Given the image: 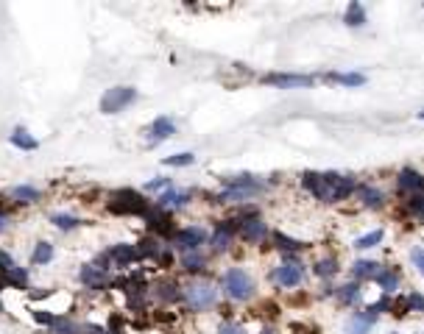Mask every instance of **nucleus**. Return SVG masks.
I'll return each mask as SVG.
<instances>
[{"instance_id":"nucleus-25","label":"nucleus","mask_w":424,"mask_h":334,"mask_svg":"<svg viewBox=\"0 0 424 334\" xmlns=\"http://www.w3.org/2000/svg\"><path fill=\"white\" fill-rule=\"evenodd\" d=\"M51 262H54V245L48 240L36 242L34 250H31V265L34 268H42V265H51Z\"/></svg>"},{"instance_id":"nucleus-13","label":"nucleus","mask_w":424,"mask_h":334,"mask_svg":"<svg viewBox=\"0 0 424 334\" xmlns=\"http://www.w3.org/2000/svg\"><path fill=\"white\" fill-rule=\"evenodd\" d=\"M271 279H274L279 287H287V290H290V287H299V284L305 281V265L287 257L282 265H276V268H274Z\"/></svg>"},{"instance_id":"nucleus-10","label":"nucleus","mask_w":424,"mask_h":334,"mask_svg":"<svg viewBox=\"0 0 424 334\" xmlns=\"http://www.w3.org/2000/svg\"><path fill=\"white\" fill-rule=\"evenodd\" d=\"M235 237H237V220L232 218V220H218L207 242L212 248V254H226V250L232 248V242H235Z\"/></svg>"},{"instance_id":"nucleus-15","label":"nucleus","mask_w":424,"mask_h":334,"mask_svg":"<svg viewBox=\"0 0 424 334\" xmlns=\"http://www.w3.org/2000/svg\"><path fill=\"white\" fill-rule=\"evenodd\" d=\"M176 134V123L167 117V114H159V117H154L151 120V125L145 129V140H148V145H159V142H167Z\"/></svg>"},{"instance_id":"nucleus-22","label":"nucleus","mask_w":424,"mask_h":334,"mask_svg":"<svg viewBox=\"0 0 424 334\" xmlns=\"http://www.w3.org/2000/svg\"><path fill=\"white\" fill-rule=\"evenodd\" d=\"M9 142H12L14 148H20V151H36V148H39V140H36L28 129H23V125H17V129L9 134Z\"/></svg>"},{"instance_id":"nucleus-41","label":"nucleus","mask_w":424,"mask_h":334,"mask_svg":"<svg viewBox=\"0 0 424 334\" xmlns=\"http://www.w3.org/2000/svg\"><path fill=\"white\" fill-rule=\"evenodd\" d=\"M410 262H413V265H416V270L424 276V248H421V245H416V248L410 250Z\"/></svg>"},{"instance_id":"nucleus-16","label":"nucleus","mask_w":424,"mask_h":334,"mask_svg":"<svg viewBox=\"0 0 424 334\" xmlns=\"http://www.w3.org/2000/svg\"><path fill=\"white\" fill-rule=\"evenodd\" d=\"M193 201V190H179V187H171V190H165V192H159L156 195V206H162L165 212H179V209H185L187 203Z\"/></svg>"},{"instance_id":"nucleus-31","label":"nucleus","mask_w":424,"mask_h":334,"mask_svg":"<svg viewBox=\"0 0 424 334\" xmlns=\"http://www.w3.org/2000/svg\"><path fill=\"white\" fill-rule=\"evenodd\" d=\"M274 245L282 250V254H296V250L305 248L302 240H293V237H287V234H282V231H274Z\"/></svg>"},{"instance_id":"nucleus-23","label":"nucleus","mask_w":424,"mask_h":334,"mask_svg":"<svg viewBox=\"0 0 424 334\" xmlns=\"http://www.w3.org/2000/svg\"><path fill=\"white\" fill-rule=\"evenodd\" d=\"M379 270H383V265L374 262V259H357V262L352 265V276H355L357 284L366 281V279H377Z\"/></svg>"},{"instance_id":"nucleus-33","label":"nucleus","mask_w":424,"mask_h":334,"mask_svg":"<svg viewBox=\"0 0 424 334\" xmlns=\"http://www.w3.org/2000/svg\"><path fill=\"white\" fill-rule=\"evenodd\" d=\"M313 273H316L318 279H332V276L338 273V259H335V257H324V259H318V262L313 265Z\"/></svg>"},{"instance_id":"nucleus-11","label":"nucleus","mask_w":424,"mask_h":334,"mask_svg":"<svg viewBox=\"0 0 424 334\" xmlns=\"http://www.w3.org/2000/svg\"><path fill=\"white\" fill-rule=\"evenodd\" d=\"M263 84L276 87V90H305V87H313L316 78L313 75H302V73H266Z\"/></svg>"},{"instance_id":"nucleus-6","label":"nucleus","mask_w":424,"mask_h":334,"mask_svg":"<svg viewBox=\"0 0 424 334\" xmlns=\"http://www.w3.org/2000/svg\"><path fill=\"white\" fill-rule=\"evenodd\" d=\"M221 290L232 301H248L254 296V279L243 268H229L221 276Z\"/></svg>"},{"instance_id":"nucleus-37","label":"nucleus","mask_w":424,"mask_h":334,"mask_svg":"<svg viewBox=\"0 0 424 334\" xmlns=\"http://www.w3.org/2000/svg\"><path fill=\"white\" fill-rule=\"evenodd\" d=\"M174 181L171 179H165V176H156L151 181H145V192H165V190H171Z\"/></svg>"},{"instance_id":"nucleus-7","label":"nucleus","mask_w":424,"mask_h":334,"mask_svg":"<svg viewBox=\"0 0 424 334\" xmlns=\"http://www.w3.org/2000/svg\"><path fill=\"white\" fill-rule=\"evenodd\" d=\"M209 234L207 229L201 226H185V229H176L174 237L167 240L171 250H179V254H190V250H201V245H207Z\"/></svg>"},{"instance_id":"nucleus-1","label":"nucleus","mask_w":424,"mask_h":334,"mask_svg":"<svg viewBox=\"0 0 424 334\" xmlns=\"http://www.w3.org/2000/svg\"><path fill=\"white\" fill-rule=\"evenodd\" d=\"M302 187L321 203H338L346 201L349 195H355L357 181L352 176H341V173H302Z\"/></svg>"},{"instance_id":"nucleus-42","label":"nucleus","mask_w":424,"mask_h":334,"mask_svg":"<svg viewBox=\"0 0 424 334\" xmlns=\"http://www.w3.org/2000/svg\"><path fill=\"white\" fill-rule=\"evenodd\" d=\"M218 334H246V329L240 323H235V320H224L218 326Z\"/></svg>"},{"instance_id":"nucleus-26","label":"nucleus","mask_w":424,"mask_h":334,"mask_svg":"<svg viewBox=\"0 0 424 334\" xmlns=\"http://www.w3.org/2000/svg\"><path fill=\"white\" fill-rule=\"evenodd\" d=\"M374 281L379 284V290H383L386 296H391V292L399 287V273H397L394 268H383V270L377 273V279H374Z\"/></svg>"},{"instance_id":"nucleus-12","label":"nucleus","mask_w":424,"mask_h":334,"mask_svg":"<svg viewBox=\"0 0 424 334\" xmlns=\"http://www.w3.org/2000/svg\"><path fill=\"white\" fill-rule=\"evenodd\" d=\"M106 259H109V265L112 268H117V270H126V268H134L137 262H140V254H137V245H132V242H117V245H109L106 250Z\"/></svg>"},{"instance_id":"nucleus-35","label":"nucleus","mask_w":424,"mask_h":334,"mask_svg":"<svg viewBox=\"0 0 424 334\" xmlns=\"http://www.w3.org/2000/svg\"><path fill=\"white\" fill-rule=\"evenodd\" d=\"M193 162H196V156L190 151H182V153H174V156H165L162 159L165 167H190Z\"/></svg>"},{"instance_id":"nucleus-45","label":"nucleus","mask_w":424,"mask_h":334,"mask_svg":"<svg viewBox=\"0 0 424 334\" xmlns=\"http://www.w3.org/2000/svg\"><path fill=\"white\" fill-rule=\"evenodd\" d=\"M260 334H274V331H271V329H263V331H260Z\"/></svg>"},{"instance_id":"nucleus-3","label":"nucleus","mask_w":424,"mask_h":334,"mask_svg":"<svg viewBox=\"0 0 424 334\" xmlns=\"http://www.w3.org/2000/svg\"><path fill=\"white\" fill-rule=\"evenodd\" d=\"M104 203H106L109 212L117 215V218H140L151 201H145V192H140V190L123 187V190H112Z\"/></svg>"},{"instance_id":"nucleus-38","label":"nucleus","mask_w":424,"mask_h":334,"mask_svg":"<svg viewBox=\"0 0 424 334\" xmlns=\"http://www.w3.org/2000/svg\"><path fill=\"white\" fill-rule=\"evenodd\" d=\"M408 212L416 215V218L424 223V195H413V198L408 201Z\"/></svg>"},{"instance_id":"nucleus-2","label":"nucleus","mask_w":424,"mask_h":334,"mask_svg":"<svg viewBox=\"0 0 424 334\" xmlns=\"http://www.w3.org/2000/svg\"><path fill=\"white\" fill-rule=\"evenodd\" d=\"M263 190H266V184L260 179L248 176V173L226 176V179H221V192L215 195V203H243L254 195H260Z\"/></svg>"},{"instance_id":"nucleus-27","label":"nucleus","mask_w":424,"mask_h":334,"mask_svg":"<svg viewBox=\"0 0 424 334\" xmlns=\"http://www.w3.org/2000/svg\"><path fill=\"white\" fill-rule=\"evenodd\" d=\"M45 334H84V331H81V323H75L67 315H59V320L51 329H45Z\"/></svg>"},{"instance_id":"nucleus-28","label":"nucleus","mask_w":424,"mask_h":334,"mask_svg":"<svg viewBox=\"0 0 424 334\" xmlns=\"http://www.w3.org/2000/svg\"><path fill=\"white\" fill-rule=\"evenodd\" d=\"M344 23H346L349 28H360V25H366V9H363V3H357V0H352V3L346 6Z\"/></svg>"},{"instance_id":"nucleus-32","label":"nucleus","mask_w":424,"mask_h":334,"mask_svg":"<svg viewBox=\"0 0 424 334\" xmlns=\"http://www.w3.org/2000/svg\"><path fill=\"white\" fill-rule=\"evenodd\" d=\"M335 296H338V301H341V304H355L360 298V284L357 281H349L344 287H338Z\"/></svg>"},{"instance_id":"nucleus-24","label":"nucleus","mask_w":424,"mask_h":334,"mask_svg":"<svg viewBox=\"0 0 424 334\" xmlns=\"http://www.w3.org/2000/svg\"><path fill=\"white\" fill-rule=\"evenodd\" d=\"M179 268H182L185 273L196 276V273H201V270L207 268V254H201V250H190V254H182Z\"/></svg>"},{"instance_id":"nucleus-14","label":"nucleus","mask_w":424,"mask_h":334,"mask_svg":"<svg viewBox=\"0 0 424 334\" xmlns=\"http://www.w3.org/2000/svg\"><path fill=\"white\" fill-rule=\"evenodd\" d=\"M237 220V237L246 240L248 245H257L268 237V223L260 218V215H254V218H235Z\"/></svg>"},{"instance_id":"nucleus-30","label":"nucleus","mask_w":424,"mask_h":334,"mask_svg":"<svg viewBox=\"0 0 424 334\" xmlns=\"http://www.w3.org/2000/svg\"><path fill=\"white\" fill-rule=\"evenodd\" d=\"M324 78H329L335 84H344V87H363V84H366L363 73H327Z\"/></svg>"},{"instance_id":"nucleus-43","label":"nucleus","mask_w":424,"mask_h":334,"mask_svg":"<svg viewBox=\"0 0 424 334\" xmlns=\"http://www.w3.org/2000/svg\"><path fill=\"white\" fill-rule=\"evenodd\" d=\"M9 226H12V218H9V212H6V209L0 206V234H3V231H9Z\"/></svg>"},{"instance_id":"nucleus-19","label":"nucleus","mask_w":424,"mask_h":334,"mask_svg":"<svg viewBox=\"0 0 424 334\" xmlns=\"http://www.w3.org/2000/svg\"><path fill=\"white\" fill-rule=\"evenodd\" d=\"M399 190L402 192H410V195H419L424 190V176L419 170H413V167H402L399 170V179H397Z\"/></svg>"},{"instance_id":"nucleus-46","label":"nucleus","mask_w":424,"mask_h":334,"mask_svg":"<svg viewBox=\"0 0 424 334\" xmlns=\"http://www.w3.org/2000/svg\"><path fill=\"white\" fill-rule=\"evenodd\" d=\"M419 117H421V120H424V109H421V112H419Z\"/></svg>"},{"instance_id":"nucleus-39","label":"nucleus","mask_w":424,"mask_h":334,"mask_svg":"<svg viewBox=\"0 0 424 334\" xmlns=\"http://www.w3.org/2000/svg\"><path fill=\"white\" fill-rule=\"evenodd\" d=\"M402 304H405V312H410V309H419V312H424V296H419V292H413V296H408Z\"/></svg>"},{"instance_id":"nucleus-20","label":"nucleus","mask_w":424,"mask_h":334,"mask_svg":"<svg viewBox=\"0 0 424 334\" xmlns=\"http://www.w3.org/2000/svg\"><path fill=\"white\" fill-rule=\"evenodd\" d=\"M9 198H12L14 203L28 206V203H36V201L42 198V190L34 187V184H14V187L9 190Z\"/></svg>"},{"instance_id":"nucleus-49","label":"nucleus","mask_w":424,"mask_h":334,"mask_svg":"<svg viewBox=\"0 0 424 334\" xmlns=\"http://www.w3.org/2000/svg\"><path fill=\"white\" fill-rule=\"evenodd\" d=\"M421 334H424V331H421Z\"/></svg>"},{"instance_id":"nucleus-34","label":"nucleus","mask_w":424,"mask_h":334,"mask_svg":"<svg viewBox=\"0 0 424 334\" xmlns=\"http://www.w3.org/2000/svg\"><path fill=\"white\" fill-rule=\"evenodd\" d=\"M383 237H386V231H383V229H374V231H368V234L357 237V240H355V248H357V250H368V248H374V245L383 242Z\"/></svg>"},{"instance_id":"nucleus-4","label":"nucleus","mask_w":424,"mask_h":334,"mask_svg":"<svg viewBox=\"0 0 424 334\" xmlns=\"http://www.w3.org/2000/svg\"><path fill=\"white\" fill-rule=\"evenodd\" d=\"M182 301L190 312H207L218 304V287L209 281H190L182 287Z\"/></svg>"},{"instance_id":"nucleus-44","label":"nucleus","mask_w":424,"mask_h":334,"mask_svg":"<svg viewBox=\"0 0 424 334\" xmlns=\"http://www.w3.org/2000/svg\"><path fill=\"white\" fill-rule=\"evenodd\" d=\"M101 334H120V331H117V329H104Z\"/></svg>"},{"instance_id":"nucleus-18","label":"nucleus","mask_w":424,"mask_h":334,"mask_svg":"<svg viewBox=\"0 0 424 334\" xmlns=\"http://www.w3.org/2000/svg\"><path fill=\"white\" fill-rule=\"evenodd\" d=\"M374 323H377V315L374 312H368V309L352 312L349 320H346V326H344V331L346 334H368L374 329Z\"/></svg>"},{"instance_id":"nucleus-47","label":"nucleus","mask_w":424,"mask_h":334,"mask_svg":"<svg viewBox=\"0 0 424 334\" xmlns=\"http://www.w3.org/2000/svg\"><path fill=\"white\" fill-rule=\"evenodd\" d=\"M0 315H3V304H0Z\"/></svg>"},{"instance_id":"nucleus-8","label":"nucleus","mask_w":424,"mask_h":334,"mask_svg":"<svg viewBox=\"0 0 424 334\" xmlns=\"http://www.w3.org/2000/svg\"><path fill=\"white\" fill-rule=\"evenodd\" d=\"M137 101V90L134 87H109L104 95H101V114H117L123 112L126 106H132Z\"/></svg>"},{"instance_id":"nucleus-9","label":"nucleus","mask_w":424,"mask_h":334,"mask_svg":"<svg viewBox=\"0 0 424 334\" xmlns=\"http://www.w3.org/2000/svg\"><path fill=\"white\" fill-rule=\"evenodd\" d=\"M148 298H154L162 307H174L182 301V287L174 279H156L148 284Z\"/></svg>"},{"instance_id":"nucleus-5","label":"nucleus","mask_w":424,"mask_h":334,"mask_svg":"<svg viewBox=\"0 0 424 334\" xmlns=\"http://www.w3.org/2000/svg\"><path fill=\"white\" fill-rule=\"evenodd\" d=\"M140 220L145 223L148 234H151V237H159L162 242H165V240H171V237H174V231H176L174 215H171V212H165V209H162V206H156L154 201L148 203L145 212L140 215Z\"/></svg>"},{"instance_id":"nucleus-48","label":"nucleus","mask_w":424,"mask_h":334,"mask_svg":"<svg viewBox=\"0 0 424 334\" xmlns=\"http://www.w3.org/2000/svg\"><path fill=\"white\" fill-rule=\"evenodd\" d=\"M391 334H397V331H391Z\"/></svg>"},{"instance_id":"nucleus-29","label":"nucleus","mask_w":424,"mask_h":334,"mask_svg":"<svg viewBox=\"0 0 424 334\" xmlns=\"http://www.w3.org/2000/svg\"><path fill=\"white\" fill-rule=\"evenodd\" d=\"M51 226L59 229V231H73V229L81 226V218H75V215H70V212H54V215H51Z\"/></svg>"},{"instance_id":"nucleus-36","label":"nucleus","mask_w":424,"mask_h":334,"mask_svg":"<svg viewBox=\"0 0 424 334\" xmlns=\"http://www.w3.org/2000/svg\"><path fill=\"white\" fill-rule=\"evenodd\" d=\"M31 318H34V323L45 326V329H51V326L59 320V315H56V312H51V309H34V312H31Z\"/></svg>"},{"instance_id":"nucleus-17","label":"nucleus","mask_w":424,"mask_h":334,"mask_svg":"<svg viewBox=\"0 0 424 334\" xmlns=\"http://www.w3.org/2000/svg\"><path fill=\"white\" fill-rule=\"evenodd\" d=\"M78 281L87 287V290H95V292H101V290H106V287H112V279H109V273H104V270H98L95 265H81V270H78Z\"/></svg>"},{"instance_id":"nucleus-40","label":"nucleus","mask_w":424,"mask_h":334,"mask_svg":"<svg viewBox=\"0 0 424 334\" xmlns=\"http://www.w3.org/2000/svg\"><path fill=\"white\" fill-rule=\"evenodd\" d=\"M391 307H394V301H391V296H383V298H379L377 304H371V307H368V312H374V315L379 318V312H388Z\"/></svg>"},{"instance_id":"nucleus-21","label":"nucleus","mask_w":424,"mask_h":334,"mask_svg":"<svg viewBox=\"0 0 424 334\" xmlns=\"http://www.w3.org/2000/svg\"><path fill=\"white\" fill-rule=\"evenodd\" d=\"M355 195H357V198L363 201V206H368V209H379V206L386 203L383 190H379V187H371V184H357Z\"/></svg>"}]
</instances>
